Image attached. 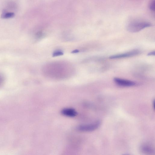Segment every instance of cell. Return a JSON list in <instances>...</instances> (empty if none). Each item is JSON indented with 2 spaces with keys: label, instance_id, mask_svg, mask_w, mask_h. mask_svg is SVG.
<instances>
[{
  "label": "cell",
  "instance_id": "6da1fadb",
  "mask_svg": "<svg viewBox=\"0 0 155 155\" xmlns=\"http://www.w3.org/2000/svg\"><path fill=\"white\" fill-rule=\"evenodd\" d=\"M152 24L150 22L142 21H136L131 22L127 26V29L132 33L138 32L144 29L151 27Z\"/></svg>",
  "mask_w": 155,
  "mask_h": 155
},
{
  "label": "cell",
  "instance_id": "7a4b0ae2",
  "mask_svg": "<svg viewBox=\"0 0 155 155\" xmlns=\"http://www.w3.org/2000/svg\"><path fill=\"white\" fill-rule=\"evenodd\" d=\"M101 122L98 121L95 123L89 124L79 126L77 128L78 130L82 132H90L94 131L98 129L100 126Z\"/></svg>",
  "mask_w": 155,
  "mask_h": 155
},
{
  "label": "cell",
  "instance_id": "3957f363",
  "mask_svg": "<svg viewBox=\"0 0 155 155\" xmlns=\"http://www.w3.org/2000/svg\"><path fill=\"white\" fill-rule=\"evenodd\" d=\"M140 53V51L139 50H134L128 52L111 56L109 57V58L115 59L129 57L137 55Z\"/></svg>",
  "mask_w": 155,
  "mask_h": 155
},
{
  "label": "cell",
  "instance_id": "277c9868",
  "mask_svg": "<svg viewBox=\"0 0 155 155\" xmlns=\"http://www.w3.org/2000/svg\"><path fill=\"white\" fill-rule=\"evenodd\" d=\"M114 81L118 85L122 87H129L136 85V83L133 81L118 78H115Z\"/></svg>",
  "mask_w": 155,
  "mask_h": 155
},
{
  "label": "cell",
  "instance_id": "5b68a950",
  "mask_svg": "<svg viewBox=\"0 0 155 155\" xmlns=\"http://www.w3.org/2000/svg\"><path fill=\"white\" fill-rule=\"evenodd\" d=\"M61 114L64 116L73 117L76 116L77 113L76 111L74 109L70 108L64 109L61 111Z\"/></svg>",
  "mask_w": 155,
  "mask_h": 155
},
{
  "label": "cell",
  "instance_id": "8992f818",
  "mask_svg": "<svg viewBox=\"0 0 155 155\" xmlns=\"http://www.w3.org/2000/svg\"><path fill=\"white\" fill-rule=\"evenodd\" d=\"M141 150L143 152L147 154H152L154 152V150L153 148L148 145H142L141 147Z\"/></svg>",
  "mask_w": 155,
  "mask_h": 155
},
{
  "label": "cell",
  "instance_id": "52a82bcc",
  "mask_svg": "<svg viewBox=\"0 0 155 155\" xmlns=\"http://www.w3.org/2000/svg\"><path fill=\"white\" fill-rule=\"evenodd\" d=\"M149 8V9L152 12H154L155 10V0H152L151 2Z\"/></svg>",
  "mask_w": 155,
  "mask_h": 155
},
{
  "label": "cell",
  "instance_id": "ba28073f",
  "mask_svg": "<svg viewBox=\"0 0 155 155\" xmlns=\"http://www.w3.org/2000/svg\"><path fill=\"white\" fill-rule=\"evenodd\" d=\"M14 16V14L13 13H6L3 16V17L5 19H8L12 18Z\"/></svg>",
  "mask_w": 155,
  "mask_h": 155
},
{
  "label": "cell",
  "instance_id": "9c48e42d",
  "mask_svg": "<svg viewBox=\"0 0 155 155\" xmlns=\"http://www.w3.org/2000/svg\"><path fill=\"white\" fill-rule=\"evenodd\" d=\"M63 55V53L62 52L57 50L53 54V56L55 57L56 56L61 55Z\"/></svg>",
  "mask_w": 155,
  "mask_h": 155
},
{
  "label": "cell",
  "instance_id": "30bf717a",
  "mask_svg": "<svg viewBox=\"0 0 155 155\" xmlns=\"http://www.w3.org/2000/svg\"><path fill=\"white\" fill-rule=\"evenodd\" d=\"M42 33L41 31L39 32L36 34V36L38 38H40L42 36Z\"/></svg>",
  "mask_w": 155,
  "mask_h": 155
},
{
  "label": "cell",
  "instance_id": "8fae6325",
  "mask_svg": "<svg viewBox=\"0 0 155 155\" xmlns=\"http://www.w3.org/2000/svg\"><path fill=\"white\" fill-rule=\"evenodd\" d=\"M4 79L3 76L0 75V85H1L3 82Z\"/></svg>",
  "mask_w": 155,
  "mask_h": 155
},
{
  "label": "cell",
  "instance_id": "7c38bea8",
  "mask_svg": "<svg viewBox=\"0 0 155 155\" xmlns=\"http://www.w3.org/2000/svg\"><path fill=\"white\" fill-rule=\"evenodd\" d=\"M155 52L154 51H152V52H150L148 54V55L149 56H153L155 55Z\"/></svg>",
  "mask_w": 155,
  "mask_h": 155
},
{
  "label": "cell",
  "instance_id": "4fadbf2b",
  "mask_svg": "<svg viewBox=\"0 0 155 155\" xmlns=\"http://www.w3.org/2000/svg\"><path fill=\"white\" fill-rule=\"evenodd\" d=\"M79 52V51L78 50H75L73 51L72 53H76L78 52Z\"/></svg>",
  "mask_w": 155,
  "mask_h": 155
},
{
  "label": "cell",
  "instance_id": "5bb4252c",
  "mask_svg": "<svg viewBox=\"0 0 155 155\" xmlns=\"http://www.w3.org/2000/svg\"><path fill=\"white\" fill-rule=\"evenodd\" d=\"M155 101L154 100L153 103V107H154V109H155Z\"/></svg>",
  "mask_w": 155,
  "mask_h": 155
}]
</instances>
